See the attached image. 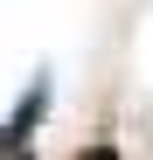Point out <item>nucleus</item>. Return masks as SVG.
Wrapping results in <instances>:
<instances>
[{"instance_id": "obj_2", "label": "nucleus", "mask_w": 153, "mask_h": 160, "mask_svg": "<svg viewBox=\"0 0 153 160\" xmlns=\"http://www.w3.org/2000/svg\"><path fill=\"white\" fill-rule=\"evenodd\" d=\"M14 160H21V153H14Z\"/></svg>"}, {"instance_id": "obj_1", "label": "nucleus", "mask_w": 153, "mask_h": 160, "mask_svg": "<svg viewBox=\"0 0 153 160\" xmlns=\"http://www.w3.org/2000/svg\"><path fill=\"white\" fill-rule=\"evenodd\" d=\"M76 160H118V146H84Z\"/></svg>"}]
</instances>
